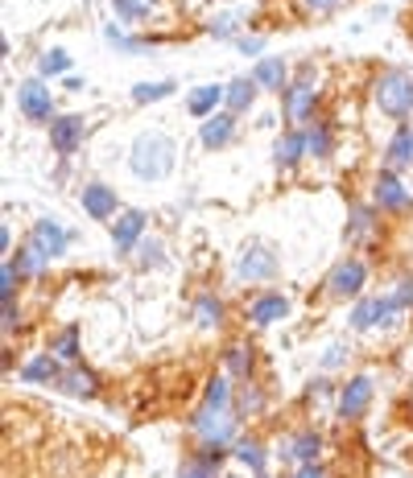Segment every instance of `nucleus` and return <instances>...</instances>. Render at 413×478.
<instances>
[{
	"label": "nucleus",
	"mask_w": 413,
	"mask_h": 478,
	"mask_svg": "<svg viewBox=\"0 0 413 478\" xmlns=\"http://www.w3.org/2000/svg\"><path fill=\"white\" fill-rule=\"evenodd\" d=\"M174 161H178V149H174V141L166 133H141L133 141V153H128V165H133V174L141 177V182H162V177L174 174Z\"/></svg>",
	"instance_id": "nucleus-1"
},
{
	"label": "nucleus",
	"mask_w": 413,
	"mask_h": 478,
	"mask_svg": "<svg viewBox=\"0 0 413 478\" xmlns=\"http://www.w3.org/2000/svg\"><path fill=\"white\" fill-rule=\"evenodd\" d=\"M377 107L385 115H393V120H405V115H413V79L405 71H385L377 79Z\"/></svg>",
	"instance_id": "nucleus-2"
},
{
	"label": "nucleus",
	"mask_w": 413,
	"mask_h": 478,
	"mask_svg": "<svg viewBox=\"0 0 413 478\" xmlns=\"http://www.w3.org/2000/svg\"><path fill=\"white\" fill-rule=\"evenodd\" d=\"M236 276L240 281H269V276H277V256H273L269 244L248 239L240 248V256H236Z\"/></svg>",
	"instance_id": "nucleus-3"
},
{
	"label": "nucleus",
	"mask_w": 413,
	"mask_h": 478,
	"mask_svg": "<svg viewBox=\"0 0 413 478\" xmlns=\"http://www.w3.org/2000/svg\"><path fill=\"white\" fill-rule=\"evenodd\" d=\"M17 107L34 120V124H45V120H55V99H50V87L42 79H25L17 87Z\"/></svg>",
	"instance_id": "nucleus-4"
},
{
	"label": "nucleus",
	"mask_w": 413,
	"mask_h": 478,
	"mask_svg": "<svg viewBox=\"0 0 413 478\" xmlns=\"http://www.w3.org/2000/svg\"><path fill=\"white\" fill-rule=\"evenodd\" d=\"M29 244H34L45 260H55V256H63V252L71 248V231H66L63 223H55V219H42V223H34V231H29Z\"/></svg>",
	"instance_id": "nucleus-5"
},
{
	"label": "nucleus",
	"mask_w": 413,
	"mask_h": 478,
	"mask_svg": "<svg viewBox=\"0 0 413 478\" xmlns=\"http://www.w3.org/2000/svg\"><path fill=\"white\" fill-rule=\"evenodd\" d=\"M310 107H315V66H302V71H297V83L286 91V115L297 124V120L310 115Z\"/></svg>",
	"instance_id": "nucleus-6"
},
{
	"label": "nucleus",
	"mask_w": 413,
	"mask_h": 478,
	"mask_svg": "<svg viewBox=\"0 0 413 478\" xmlns=\"http://www.w3.org/2000/svg\"><path fill=\"white\" fill-rule=\"evenodd\" d=\"M83 136H87V120H83V115H58V120H50V144H55V153H63V157H71V153L79 149Z\"/></svg>",
	"instance_id": "nucleus-7"
},
{
	"label": "nucleus",
	"mask_w": 413,
	"mask_h": 478,
	"mask_svg": "<svg viewBox=\"0 0 413 478\" xmlns=\"http://www.w3.org/2000/svg\"><path fill=\"white\" fill-rule=\"evenodd\" d=\"M372 404V375H356V380H348V388L339 392V416L343 421H356V416H364Z\"/></svg>",
	"instance_id": "nucleus-8"
},
{
	"label": "nucleus",
	"mask_w": 413,
	"mask_h": 478,
	"mask_svg": "<svg viewBox=\"0 0 413 478\" xmlns=\"http://www.w3.org/2000/svg\"><path fill=\"white\" fill-rule=\"evenodd\" d=\"M227 404H232V388H227V380H211L206 383L203 408H198V416H195V429L216 425L219 416H227Z\"/></svg>",
	"instance_id": "nucleus-9"
},
{
	"label": "nucleus",
	"mask_w": 413,
	"mask_h": 478,
	"mask_svg": "<svg viewBox=\"0 0 413 478\" xmlns=\"http://www.w3.org/2000/svg\"><path fill=\"white\" fill-rule=\"evenodd\" d=\"M364 281H368V268L359 264V260H343V264H335L327 289H331L335 297H356V293L364 289Z\"/></svg>",
	"instance_id": "nucleus-10"
},
{
	"label": "nucleus",
	"mask_w": 413,
	"mask_h": 478,
	"mask_svg": "<svg viewBox=\"0 0 413 478\" xmlns=\"http://www.w3.org/2000/svg\"><path fill=\"white\" fill-rule=\"evenodd\" d=\"M232 133H236V115L232 112H224V115H206L203 124H198V141H203V149H224L227 141H232Z\"/></svg>",
	"instance_id": "nucleus-11"
},
{
	"label": "nucleus",
	"mask_w": 413,
	"mask_h": 478,
	"mask_svg": "<svg viewBox=\"0 0 413 478\" xmlns=\"http://www.w3.org/2000/svg\"><path fill=\"white\" fill-rule=\"evenodd\" d=\"M79 203H83V211H87L91 219H112V214H116V190L91 182V186L79 190Z\"/></svg>",
	"instance_id": "nucleus-12"
},
{
	"label": "nucleus",
	"mask_w": 413,
	"mask_h": 478,
	"mask_svg": "<svg viewBox=\"0 0 413 478\" xmlns=\"http://www.w3.org/2000/svg\"><path fill=\"white\" fill-rule=\"evenodd\" d=\"M286 314H289V302L281 293H265V297H257V302L248 305V318L257 322V326H273V322H281Z\"/></svg>",
	"instance_id": "nucleus-13"
},
{
	"label": "nucleus",
	"mask_w": 413,
	"mask_h": 478,
	"mask_svg": "<svg viewBox=\"0 0 413 478\" xmlns=\"http://www.w3.org/2000/svg\"><path fill=\"white\" fill-rule=\"evenodd\" d=\"M145 231V214L141 211H125L116 223H112V244H116V252H128L141 239Z\"/></svg>",
	"instance_id": "nucleus-14"
},
{
	"label": "nucleus",
	"mask_w": 413,
	"mask_h": 478,
	"mask_svg": "<svg viewBox=\"0 0 413 478\" xmlns=\"http://www.w3.org/2000/svg\"><path fill=\"white\" fill-rule=\"evenodd\" d=\"M257 87H261V83L252 79V75H240V79H232V83H227V95H224L227 112H232V115L248 112V107H252V99H257Z\"/></svg>",
	"instance_id": "nucleus-15"
},
{
	"label": "nucleus",
	"mask_w": 413,
	"mask_h": 478,
	"mask_svg": "<svg viewBox=\"0 0 413 478\" xmlns=\"http://www.w3.org/2000/svg\"><path fill=\"white\" fill-rule=\"evenodd\" d=\"M224 95H227V87H216V83H203V87H195V91H190L186 107L198 115V120H206V115H216V107L224 104Z\"/></svg>",
	"instance_id": "nucleus-16"
},
{
	"label": "nucleus",
	"mask_w": 413,
	"mask_h": 478,
	"mask_svg": "<svg viewBox=\"0 0 413 478\" xmlns=\"http://www.w3.org/2000/svg\"><path fill=\"white\" fill-rule=\"evenodd\" d=\"M318 450H323L318 433H297L294 442H286V445H281V458H286V462H302V466H315Z\"/></svg>",
	"instance_id": "nucleus-17"
},
{
	"label": "nucleus",
	"mask_w": 413,
	"mask_h": 478,
	"mask_svg": "<svg viewBox=\"0 0 413 478\" xmlns=\"http://www.w3.org/2000/svg\"><path fill=\"white\" fill-rule=\"evenodd\" d=\"M385 161H388V169H409L413 165V128H397V136L388 141V149H385Z\"/></svg>",
	"instance_id": "nucleus-18"
},
{
	"label": "nucleus",
	"mask_w": 413,
	"mask_h": 478,
	"mask_svg": "<svg viewBox=\"0 0 413 478\" xmlns=\"http://www.w3.org/2000/svg\"><path fill=\"white\" fill-rule=\"evenodd\" d=\"M377 203L385 206V211H401V206L409 203V194H405V186L397 182L393 169H385V174L377 177Z\"/></svg>",
	"instance_id": "nucleus-19"
},
{
	"label": "nucleus",
	"mask_w": 413,
	"mask_h": 478,
	"mask_svg": "<svg viewBox=\"0 0 413 478\" xmlns=\"http://www.w3.org/2000/svg\"><path fill=\"white\" fill-rule=\"evenodd\" d=\"M252 79L261 83V87H269V91H281L286 87V63H281V58H261L257 71H252Z\"/></svg>",
	"instance_id": "nucleus-20"
},
{
	"label": "nucleus",
	"mask_w": 413,
	"mask_h": 478,
	"mask_svg": "<svg viewBox=\"0 0 413 478\" xmlns=\"http://www.w3.org/2000/svg\"><path fill=\"white\" fill-rule=\"evenodd\" d=\"M306 153V133H286L277 141V149H273V157H277V165L281 169H289V165H297V157Z\"/></svg>",
	"instance_id": "nucleus-21"
},
{
	"label": "nucleus",
	"mask_w": 413,
	"mask_h": 478,
	"mask_svg": "<svg viewBox=\"0 0 413 478\" xmlns=\"http://www.w3.org/2000/svg\"><path fill=\"white\" fill-rule=\"evenodd\" d=\"M25 380H34V383H58V380H63V372H58V359H50V354H37V359H29V363H25Z\"/></svg>",
	"instance_id": "nucleus-22"
},
{
	"label": "nucleus",
	"mask_w": 413,
	"mask_h": 478,
	"mask_svg": "<svg viewBox=\"0 0 413 478\" xmlns=\"http://www.w3.org/2000/svg\"><path fill=\"white\" fill-rule=\"evenodd\" d=\"M351 326H356V330L380 326V297H364V302L351 310Z\"/></svg>",
	"instance_id": "nucleus-23"
},
{
	"label": "nucleus",
	"mask_w": 413,
	"mask_h": 478,
	"mask_svg": "<svg viewBox=\"0 0 413 478\" xmlns=\"http://www.w3.org/2000/svg\"><path fill=\"white\" fill-rule=\"evenodd\" d=\"M174 95V83L162 79V83H136L133 87V104H157V99H170Z\"/></svg>",
	"instance_id": "nucleus-24"
},
{
	"label": "nucleus",
	"mask_w": 413,
	"mask_h": 478,
	"mask_svg": "<svg viewBox=\"0 0 413 478\" xmlns=\"http://www.w3.org/2000/svg\"><path fill=\"white\" fill-rule=\"evenodd\" d=\"M66 71H71L66 50H45L42 58H37V75H42V79H55V75H66Z\"/></svg>",
	"instance_id": "nucleus-25"
},
{
	"label": "nucleus",
	"mask_w": 413,
	"mask_h": 478,
	"mask_svg": "<svg viewBox=\"0 0 413 478\" xmlns=\"http://www.w3.org/2000/svg\"><path fill=\"white\" fill-rule=\"evenodd\" d=\"M58 388H66L71 396H96V375L91 372H66L58 380Z\"/></svg>",
	"instance_id": "nucleus-26"
},
{
	"label": "nucleus",
	"mask_w": 413,
	"mask_h": 478,
	"mask_svg": "<svg viewBox=\"0 0 413 478\" xmlns=\"http://www.w3.org/2000/svg\"><path fill=\"white\" fill-rule=\"evenodd\" d=\"M236 458H240L252 474H261L265 470V450H261V442H252V437H244V442L236 445Z\"/></svg>",
	"instance_id": "nucleus-27"
},
{
	"label": "nucleus",
	"mask_w": 413,
	"mask_h": 478,
	"mask_svg": "<svg viewBox=\"0 0 413 478\" xmlns=\"http://www.w3.org/2000/svg\"><path fill=\"white\" fill-rule=\"evenodd\" d=\"M306 153L310 157H331V128L327 124H315L306 133Z\"/></svg>",
	"instance_id": "nucleus-28"
},
{
	"label": "nucleus",
	"mask_w": 413,
	"mask_h": 478,
	"mask_svg": "<svg viewBox=\"0 0 413 478\" xmlns=\"http://www.w3.org/2000/svg\"><path fill=\"white\" fill-rule=\"evenodd\" d=\"M104 42H108V45H120V50H128V54L149 50V42H136V37H128L120 25H108V29H104Z\"/></svg>",
	"instance_id": "nucleus-29"
},
{
	"label": "nucleus",
	"mask_w": 413,
	"mask_h": 478,
	"mask_svg": "<svg viewBox=\"0 0 413 478\" xmlns=\"http://www.w3.org/2000/svg\"><path fill=\"white\" fill-rule=\"evenodd\" d=\"M13 264L21 268V276H37V273H42V264H45V256L34 248V244H25V248L17 252V260H13Z\"/></svg>",
	"instance_id": "nucleus-30"
},
{
	"label": "nucleus",
	"mask_w": 413,
	"mask_h": 478,
	"mask_svg": "<svg viewBox=\"0 0 413 478\" xmlns=\"http://www.w3.org/2000/svg\"><path fill=\"white\" fill-rule=\"evenodd\" d=\"M195 318H198V326H219V318H224V305H219L216 297H198Z\"/></svg>",
	"instance_id": "nucleus-31"
},
{
	"label": "nucleus",
	"mask_w": 413,
	"mask_h": 478,
	"mask_svg": "<svg viewBox=\"0 0 413 478\" xmlns=\"http://www.w3.org/2000/svg\"><path fill=\"white\" fill-rule=\"evenodd\" d=\"M50 351H55L58 359H75V354H79V326H66L63 334L55 338V346H50Z\"/></svg>",
	"instance_id": "nucleus-32"
},
{
	"label": "nucleus",
	"mask_w": 413,
	"mask_h": 478,
	"mask_svg": "<svg viewBox=\"0 0 413 478\" xmlns=\"http://www.w3.org/2000/svg\"><path fill=\"white\" fill-rule=\"evenodd\" d=\"M17 276H21V268L13 264V260H5V268H0V305L13 302V293H17Z\"/></svg>",
	"instance_id": "nucleus-33"
},
{
	"label": "nucleus",
	"mask_w": 413,
	"mask_h": 478,
	"mask_svg": "<svg viewBox=\"0 0 413 478\" xmlns=\"http://www.w3.org/2000/svg\"><path fill=\"white\" fill-rule=\"evenodd\" d=\"M112 9H116L125 21H141V17H149L153 0H112Z\"/></svg>",
	"instance_id": "nucleus-34"
},
{
	"label": "nucleus",
	"mask_w": 413,
	"mask_h": 478,
	"mask_svg": "<svg viewBox=\"0 0 413 478\" xmlns=\"http://www.w3.org/2000/svg\"><path fill=\"white\" fill-rule=\"evenodd\" d=\"M227 367H232L236 375H248V372H252V351H244V346H232V351H227Z\"/></svg>",
	"instance_id": "nucleus-35"
},
{
	"label": "nucleus",
	"mask_w": 413,
	"mask_h": 478,
	"mask_svg": "<svg viewBox=\"0 0 413 478\" xmlns=\"http://www.w3.org/2000/svg\"><path fill=\"white\" fill-rule=\"evenodd\" d=\"M141 264L145 268H157V264H162V244H157V239H145V244H141Z\"/></svg>",
	"instance_id": "nucleus-36"
},
{
	"label": "nucleus",
	"mask_w": 413,
	"mask_h": 478,
	"mask_svg": "<svg viewBox=\"0 0 413 478\" xmlns=\"http://www.w3.org/2000/svg\"><path fill=\"white\" fill-rule=\"evenodd\" d=\"M343 359H348V346H343V343H331V346H327V354H323V372H331V367H339Z\"/></svg>",
	"instance_id": "nucleus-37"
},
{
	"label": "nucleus",
	"mask_w": 413,
	"mask_h": 478,
	"mask_svg": "<svg viewBox=\"0 0 413 478\" xmlns=\"http://www.w3.org/2000/svg\"><path fill=\"white\" fill-rule=\"evenodd\" d=\"M236 25H240V21H236L232 13H227V17H216V21H211V34H216L219 42H224V37H232V34H236Z\"/></svg>",
	"instance_id": "nucleus-38"
},
{
	"label": "nucleus",
	"mask_w": 413,
	"mask_h": 478,
	"mask_svg": "<svg viewBox=\"0 0 413 478\" xmlns=\"http://www.w3.org/2000/svg\"><path fill=\"white\" fill-rule=\"evenodd\" d=\"M368 227H372V223H368V211H356V214H351V231H348V235H351V239H359Z\"/></svg>",
	"instance_id": "nucleus-39"
},
{
	"label": "nucleus",
	"mask_w": 413,
	"mask_h": 478,
	"mask_svg": "<svg viewBox=\"0 0 413 478\" xmlns=\"http://www.w3.org/2000/svg\"><path fill=\"white\" fill-rule=\"evenodd\" d=\"M178 478H211V466L206 462H190V466H182Z\"/></svg>",
	"instance_id": "nucleus-40"
},
{
	"label": "nucleus",
	"mask_w": 413,
	"mask_h": 478,
	"mask_svg": "<svg viewBox=\"0 0 413 478\" xmlns=\"http://www.w3.org/2000/svg\"><path fill=\"white\" fill-rule=\"evenodd\" d=\"M302 5H306L310 13H331L335 5H339V0H302Z\"/></svg>",
	"instance_id": "nucleus-41"
},
{
	"label": "nucleus",
	"mask_w": 413,
	"mask_h": 478,
	"mask_svg": "<svg viewBox=\"0 0 413 478\" xmlns=\"http://www.w3.org/2000/svg\"><path fill=\"white\" fill-rule=\"evenodd\" d=\"M13 330H17V305H5V334H13Z\"/></svg>",
	"instance_id": "nucleus-42"
},
{
	"label": "nucleus",
	"mask_w": 413,
	"mask_h": 478,
	"mask_svg": "<svg viewBox=\"0 0 413 478\" xmlns=\"http://www.w3.org/2000/svg\"><path fill=\"white\" fill-rule=\"evenodd\" d=\"M240 50L244 54H261V37H240Z\"/></svg>",
	"instance_id": "nucleus-43"
},
{
	"label": "nucleus",
	"mask_w": 413,
	"mask_h": 478,
	"mask_svg": "<svg viewBox=\"0 0 413 478\" xmlns=\"http://www.w3.org/2000/svg\"><path fill=\"white\" fill-rule=\"evenodd\" d=\"M294 478H327V474H323V466H302Z\"/></svg>",
	"instance_id": "nucleus-44"
},
{
	"label": "nucleus",
	"mask_w": 413,
	"mask_h": 478,
	"mask_svg": "<svg viewBox=\"0 0 413 478\" xmlns=\"http://www.w3.org/2000/svg\"><path fill=\"white\" fill-rule=\"evenodd\" d=\"M261 478H265V474H261Z\"/></svg>",
	"instance_id": "nucleus-45"
}]
</instances>
